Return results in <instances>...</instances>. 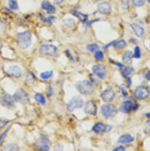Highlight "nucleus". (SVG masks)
Listing matches in <instances>:
<instances>
[{
  "mask_svg": "<svg viewBox=\"0 0 150 151\" xmlns=\"http://www.w3.org/2000/svg\"><path fill=\"white\" fill-rule=\"evenodd\" d=\"M17 45L21 49H26L31 45V35L28 31L19 33L17 35Z\"/></svg>",
  "mask_w": 150,
  "mask_h": 151,
  "instance_id": "f257e3e1",
  "label": "nucleus"
},
{
  "mask_svg": "<svg viewBox=\"0 0 150 151\" xmlns=\"http://www.w3.org/2000/svg\"><path fill=\"white\" fill-rule=\"evenodd\" d=\"M76 87L79 92L84 95L91 94L94 91L93 86L87 80H82L78 82L76 84Z\"/></svg>",
  "mask_w": 150,
  "mask_h": 151,
  "instance_id": "f03ea898",
  "label": "nucleus"
},
{
  "mask_svg": "<svg viewBox=\"0 0 150 151\" xmlns=\"http://www.w3.org/2000/svg\"><path fill=\"white\" fill-rule=\"evenodd\" d=\"M101 111L102 115L106 119H109L115 116L118 112V108L112 104H103L101 106Z\"/></svg>",
  "mask_w": 150,
  "mask_h": 151,
  "instance_id": "7ed1b4c3",
  "label": "nucleus"
},
{
  "mask_svg": "<svg viewBox=\"0 0 150 151\" xmlns=\"http://www.w3.org/2000/svg\"><path fill=\"white\" fill-rule=\"evenodd\" d=\"M84 101L83 99L79 97V96H75L73 97L67 103V109L70 111H73L75 109H81L84 106Z\"/></svg>",
  "mask_w": 150,
  "mask_h": 151,
  "instance_id": "20e7f679",
  "label": "nucleus"
},
{
  "mask_svg": "<svg viewBox=\"0 0 150 151\" xmlns=\"http://www.w3.org/2000/svg\"><path fill=\"white\" fill-rule=\"evenodd\" d=\"M0 104L8 108H13L15 107V99L11 95L4 93L0 96Z\"/></svg>",
  "mask_w": 150,
  "mask_h": 151,
  "instance_id": "39448f33",
  "label": "nucleus"
},
{
  "mask_svg": "<svg viewBox=\"0 0 150 151\" xmlns=\"http://www.w3.org/2000/svg\"><path fill=\"white\" fill-rule=\"evenodd\" d=\"M13 97L16 101L23 104L27 103L29 101V97L28 94L21 88L17 90L14 93Z\"/></svg>",
  "mask_w": 150,
  "mask_h": 151,
  "instance_id": "423d86ee",
  "label": "nucleus"
},
{
  "mask_svg": "<svg viewBox=\"0 0 150 151\" xmlns=\"http://www.w3.org/2000/svg\"><path fill=\"white\" fill-rule=\"evenodd\" d=\"M134 96L139 100L146 99L149 96V90L145 86L138 87L134 91Z\"/></svg>",
  "mask_w": 150,
  "mask_h": 151,
  "instance_id": "0eeeda50",
  "label": "nucleus"
},
{
  "mask_svg": "<svg viewBox=\"0 0 150 151\" xmlns=\"http://www.w3.org/2000/svg\"><path fill=\"white\" fill-rule=\"evenodd\" d=\"M57 51V47L53 45H43L40 47V52L46 56H54Z\"/></svg>",
  "mask_w": 150,
  "mask_h": 151,
  "instance_id": "6e6552de",
  "label": "nucleus"
},
{
  "mask_svg": "<svg viewBox=\"0 0 150 151\" xmlns=\"http://www.w3.org/2000/svg\"><path fill=\"white\" fill-rule=\"evenodd\" d=\"M92 70L94 73L98 78L102 80H104L106 78V69L105 66L101 64H96L93 66Z\"/></svg>",
  "mask_w": 150,
  "mask_h": 151,
  "instance_id": "1a4fd4ad",
  "label": "nucleus"
},
{
  "mask_svg": "<svg viewBox=\"0 0 150 151\" xmlns=\"http://www.w3.org/2000/svg\"><path fill=\"white\" fill-rule=\"evenodd\" d=\"M115 96V93L114 90L111 88L108 87L105 89L101 94V98L105 102H111L112 101Z\"/></svg>",
  "mask_w": 150,
  "mask_h": 151,
  "instance_id": "9d476101",
  "label": "nucleus"
},
{
  "mask_svg": "<svg viewBox=\"0 0 150 151\" xmlns=\"http://www.w3.org/2000/svg\"><path fill=\"white\" fill-rule=\"evenodd\" d=\"M84 111L86 114L96 115L97 113V107L95 103L92 100L88 101L85 104Z\"/></svg>",
  "mask_w": 150,
  "mask_h": 151,
  "instance_id": "9b49d317",
  "label": "nucleus"
},
{
  "mask_svg": "<svg viewBox=\"0 0 150 151\" xmlns=\"http://www.w3.org/2000/svg\"><path fill=\"white\" fill-rule=\"evenodd\" d=\"M98 12L105 15H109L112 12V7L110 3L108 2H104L99 4L98 6Z\"/></svg>",
  "mask_w": 150,
  "mask_h": 151,
  "instance_id": "f8f14e48",
  "label": "nucleus"
},
{
  "mask_svg": "<svg viewBox=\"0 0 150 151\" xmlns=\"http://www.w3.org/2000/svg\"><path fill=\"white\" fill-rule=\"evenodd\" d=\"M7 72L11 76L17 78L20 77L22 74L21 69L17 65H13L9 66L7 70Z\"/></svg>",
  "mask_w": 150,
  "mask_h": 151,
  "instance_id": "ddd939ff",
  "label": "nucleus"
},
{
  "mask_svg": "<svg viewBox=\"0 0 150 151\" xmlns=\"http://www.w3.org/2000/svg\"><path fill=\"white\" fill-rule=\"evenodd\" d=\"M112 129V126L110 125H105L101 123H96L92 127V130L96 133H100V132H109Z\"/></svg>",
  "mask_w": 150,
  "mask_h": 151,
  "instance_id": "4468645a",
  "label": "nucleus"
},
{
  "mask_svg": "<svg viewBox=\"0 0 150 151\" xmlns=\"http://www.w3.org/2000/svg\"><path fill=\"white\" fill-rule=\"evenodd\" d=\"M133 107V103L130 100H126L122 103V105L120 107L119 110L121 112L125 114H128L132 110Z\"/></svg>",
  "mask_w": 150,
  "mask_h": 151,
  "instance_id": "2eb2a0df",
  "label": "nucleus"
},
{
  "mask_svg": "<svg viewBox=\"0 0 150 151\" xmlns=\"http://www.w3.org/2000/svg\"><path fill=\"white\" fill-rule=\"evenodd\" d=\"M131 27L136 36L138 37H142L144 36V29L140 25L136 23H132L131 24Z\"/></svg>",
  "mask_w": 150,
  "mask_h": 151,
  "instance_id": "dca6fc26",
  "label": "nucleus"
},
{
  "mask_svg": "<svg viewBox=\"0 0 150 151\" xmlns=\"http://www.w3.org/2000/svg\"><path fill=\"white\" fill-rule=\"evenodd\" d=\"M36 145L42 150H49V145L47 139L44 138L39 139L36 143Z\"/></svg>",
  "mask_w": 150,
  "mask_h": 151,
  "instance_id": "f3484780",
  "label": "nucleus"
},
{
  "mask_svg": "<svg viewBox=\"0 0 150 151\" xmlns=\"http://www.w3.org/2000/svg\"><path fill=\"white\" fill-rule=\"evenodd\" d=\"M134 140V137L132 136L130 134H123L121 136L118 140V142L119 143H130L132 142Z\"/></svg>",
  "mask_w": 150,
  "mask_h": 151,
  "instance_id": "a211bd4d",
  "label": "nucleus"
},
{
  "mask_svg": "<svg viewBox=\"0 0 150 151\" xmlns=\"http://www.w3.org/2000/svg\"><path fill=\"white\" fill-rule=\"evenodd\" d=\"M41 7L50 14H54L56 10L54 6H53L51 4L46 1H43L41 3Z\"/></svg>",
  "mask_w": 150,
  "mask_h": 151,
  "instance_id": "6ab92c4d",
  "label": "nucleus"
},
{
  "mask_svg": "<svg viewBox=\"0 0 150 151\" xmlns=\"http://www.w3.org/2000/svg\"><path fill=\"white\" fill-rule=\"evenodd\" d=\"M133 56V53L131 51L128 50L125 52L123 55L122 59V61L126 64H130L132 62V58Z\"/></svg>",
  "mask_w": 150,
  "mask_h": 151,
  "instance_id": "aec40b11",
  "label": "nucleus"
},
{
  "mask_svg": "<svg viewBox=\"0 0 150 151\" xmlns=\"http://www.w3.org/2000/svg\"><path fill=\"white\" fill-rule=\"evenodd\" d=\"M121 69L122 74L125 78H128L129 75L131 74L134 70V68L132 67H122Z\"/></svg>",
  "mask_w": 150,
  "mask_h": 151,
  "instance_id": "412c9836",
  "label": "nucleus"
},
{
  "mask_svg": "<svg viewBox=\"0 0 150 151\" xmlns=\"http://www.w3.org/2000/svg\"><path fill=\"white\" fill-rule=\"evenodd\" d=\"M4 150H6V151H9V150H11V151H14V150H19V146L16 145V144H14V143H10L7 145L4 149Z\"/></svg>",
  "mask_w": 150,
  "mask_h": 151,
  "instance_id": "4be33fe9",
  "label": "nucleus"
},
{
  "mask_svg": "<svg viewBox=\"0 0 150 151\" xmlns=\"http://www.w3.org/2000/svg\"><path fill=\"white\" fill-rule=\"evenodd\" d=\"M74 15L77 17L81 22H85L88 19V16L86 14H83L81 12H75L74 13Z\"/></svg>",
  "mask_w": 150,
  "mask_h": 151,
  "instance_id": "5701e85b",
  "label": "nucleus"
},
{
  "mask_svg": "<svg viewBox=\"0 0 150 151\" xmlns=\"http://www.w3.org/2000/svg\"><path fill=\"white\" fill-rule=\"evenodd\" d=\"M126 42L124 40H121L119 41H117L114 43V47L119 49H124L126 46Z\"/></svg>",
  "mask_w": 150,
  "mask_h": 151,
  "instance_id": "b1692460",
  "label": "nucleus"
},
{
  "mask_svg": "<svg viewBox=\"0 0 150 151\" xmlns=\"http://www.w3.org/2000/svg\"><path fill=\"white\" fill-rule=\"evenodd\" d=\"M35 100L37 102H39L42 104H46V99H45L44 96L41 94H40V93L36 94L35 95Z\"/></svg>",
  "mask_w": 150,
  "mask_h": 151,
  "instance_id": "393cba45",
  "label": "nucleus"
},
{
  "mask_svg": "<svg viewBox=\"0 0 150 151\" xmlns=\"http://www.w3.org/2000/svg\"><path fill=\"white\" fill-rule=\"evenodd\" d=\"M53 75V72L52 70H49V71H45L42 72L40 74V77L41 78L46 80L51 78Z\"/></svg>",
  "mask_w": 150,
  "mask_h": 151,
  "instance_id": "a878e982",
  "label": "nucleus"
},
{
  "mask_svg": "<svg viewBox=\"0 0 150 151\" xmlns=\"http://www.w3.org/2000/svg\"><path fill=\"white\" fill-rule=\"evenodd\" d=\"M146 1V0H132V5L135 7L142 6Z\"/></svg>",
  "mask_w": 150,
  "mask_h": 151,
  "instance_id": "bb28decb",
  "label": "nucleus"
},
{
  "mask_svg": "<svg viewBox=\"0 0 150 151\" xmlns=\"http://www.w3.org/2000/svg\"><path fill=\"white\" fill-rule=\"evenodd\" d=\"M86 48H87L88 50H89L91 52H96L98 49L99 46L96 43H92V44L88 45Z\"/></svg>",
  "mask_w": 150,
  "mask_h": 151,
  "instance_id": "cd10ccee",
  "label": "nucleus"
},
{
  "mask_svg": "<svg viewBox=\"0 0 150 151\" xmlns=\"http://www.w3.org/2000/svg\"><path fill=\"white\" fill-rule=\"evenodd\" d=\"M9 7L12 10H16L19 9V5L16 0H9Z\"/></svg>",
  "mask_w": 150,
  "mask_h": 151,
  "instance_id": "c85d7f7f",
  "label": "nucleus"
},
{
  "mask_svg": "<svg viewBox=\"0 0 150 151\" xmlns=\"http://www.w3.org/2000/svg\"><path fill=\"white\" fill-rule=\"evenodd\" d=\"M26 79L27 81L30 84H33L34 81L35 80V77H34V75L31 73V72H29L27 74V76H26Z\"/></svg>",
  "mask_w": 150,
  "mask_h": 151,
  "instance_id": "c756f323",
  "label": "nucleus"
},
{
  "mask_svg": "<svg viewBox=\"0 0 150 151\" xmlns=\"http://www.w3.org/2000/svg\"><path fill=\"white\" fill-rule=\"evenodd\" d=\"M104 58V53L101 51V50H98L96 51L95 53V58L98 60H102Z\"/></svg>",
  "mask_w": 150,
  "mask_h": 151,
  "instance_id": "7c9ffc66",
  "label": "nucleus"
},
{
  "mask_svg": "<svg viewBox=\"0 0 150 151\" xmlns=\"http://www.w3.org/2000/svg\"><path fill=\"white\" fill-rule=\"evenodd\" d=\"M64 23L65 25L68 27H72L74 25L75 22L72 19H66L64 20Z\"/></svg>",
  "mask_w": 150,
  "mask_h": 151,
  "instance_id": "2f4dec72",
  "label": "nucleus"
},
{
  "mask_svg": "<svg viewBox=\"0 0 150 151\" xmlns=\"http://www.w3.org/2000/svg\"><path fill=\"white\" fill-rule=\"evenodd\" d=\"M141 49L139 46H136L135 48V52H134V57L135 58L139 59L141 57Z\"/></svg>",
  "mask_w": 150,
  "mask_h": 151,
  "instance_id": "473e14b6",
  "label": "nucleus"
},
{
  "mask_svg": "<svg viewBox=\"0 0 150 151\" xmlns=\"http://www.w3.org/2000/svg\"><path fill=\"white\" fill-rule=\"evenodd\" d=\"M9 130V129H7L6 130H5V131L1 134V136H0V145L3 144V143L4 140V139H5V138H6L7 134V133H8Z\"/></svg>",
  "mask_w": 150,
  "mask_h": 151,
  "instance_id": "72a5a7b5",
  "label": "nucleus"
},
{
  "mask_svg": "<svg viewBox=\"0 0 150 151\" xmlns=\"http://www.w3.org/2000/svg\"><path fill=\"white\" fill-rule=\"evenodd\" d=\"M131 0H122V7L124 9H127L129 7Z\"/></svg>",
  "mask_w": 150,
  "mask_h": 151,
  "instance_id": "f704fd0d",
  "label": "nucleus"
},
{
  "mask_svg": "<svg viewBox=\"0 0 150 151\" xmlns=\"http://www.w3.org/2000/svg\"><path fill=\"white\" fill-rule=\"evenodd\" d=\"M9 123L8 120L0 119V130L2 129L3 127L6 126V125Z\"/></svg>",
  "mask_w": 150,
  "mask_h": 151,
  "instance_id": "c9c22d12",
  "label": "nucleus"
},
{
  "mask_svg": "<svg viewBox=\"0 0 150 151\" xmlns=\"http://www.w3.org/2000/svg\"><path fill=\"white\" fill-rule=\"evenodd\" d=\"M120 89H121V92H122V94L124 95V96H126V94H127V92H126V88H125V86H124V85L121 86Z\"/></svg>",
  "mask_w": 150,
  "mask_h": 151,
  "instance_id": "e433bc0d",
  "label": "nucleus"
},
{
  "mask_svg": "<svg viewBox=\"0 0 150 151\" xmlns=\"http://www.w3.org/2000/svg\"><path fill=\"white\" fill-rule=\"evenodd\" d=\"M114 151H117V150H121V151H124V150H125V149L124 146H119V147H117L115 149H114Z\"/></svg>",
  "mask_w": 150,
  "mask_h": 151,
  "instance_id": "4c0bfd02",
  "label": "nucleus"
},
{
  "mask_svg": "<svg viewBox=\"0 0 150 151\" xmlns=\"http://www.w3.org/2000/svg\"><path fill=\"white\" fill-rule=\"evenodd\" d=\"M98 21H99V19L92 20H91V21H90V22L86 23V26H90V25H91L92 23H95V22H98Z\"/></svg>",
  "mask_w": 150,
  "mask_h": 151,
  "instance_id": "58836bf2",
  "label": "nucleus"
},
{
  "mask_svg": "<svg viewBox=\"0 0 150 151\" xmlns=\"http://www.w3.org/2000/svg\"><path fill=\"white\" fill-rule=\"evenodd\" d=\"M145 78H146V79L147 80L150 81V70L148 71V72L146 73V75H145Z\"/></svg>",
  "mask_w": 150,
  "mask_h": 151,
  "instance_id": "ea45409f",
  "label": "nucleus"
},
{
  "mask_svg": "<svg viewBox=\"0 0 150 151\" xmlns=\"http://www.w3.org/2000/svg\"><path fill=\"white\" fill-rule=\"evenodd\" d=\"M54 2L56 4H60L61 3H62L63 2L64 0H54Z\"/></svg>",
  "mask_w": 150,
  "mask_h": 151,
  "instance_id": "a19ab883",
  "label": "nucleus"
},
{
  "mask_svg": "<svg viewBox=\"0 0 150 151\" xmlns=\"http://www.w3.org/2000/svg\"><path fill=\"white\" fill-rule=\"evenodd\" d=\"M1 45H0V50H1Z\"/></svg>",
  "mask_w": 150,
  "mask_h": 151,
  "instance_id": "79ce46f5",
  "label": "nucleus"
},
{
  "mask_svg": "<svg viewBox=\"0 0 150 151\" xmlns=\"http://www.w3.org/2000/svg\"><path fill=\"white\" fill-rule=\"evenodd\" d=\"M95 1H101V0H95Z\"/></svg>",
  "mask_w": 150,
  "mask_h": 151,
  "instance_id": "37998d69",
  "label": "nucleus"
},
{
  "mask_svg": "<svg viewBox=\"0 0 150 151\" xmlns=\"http://www.w3.org/2000/svg\"><path fill=\"white\" fill-rule=\"evenodd\" d=\"M149 132H150V125H149Z\"/></svg>",
  "mask_w": 150,
  "mask_h": 151,
  "instance_id": "c03bdc74",
  "label": "nucleus"
},
{
  "mask_svg": "<svg viewBox=\"0 0 150 151\" xmlns=\"http://www.w3.org/2000/svg\"><path fill=\"white\" fill-rule=\"evenodd\" d=\"M148 2L150 3V0H148Z\"/></svg>",
  "mask_w": 150,
  "mask_h": 151,
  "instance_id": "a18cd8bd",
  "label": "nucleus"
}]
</instances>
